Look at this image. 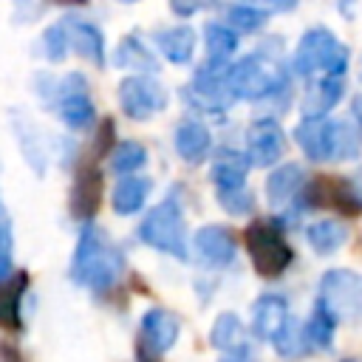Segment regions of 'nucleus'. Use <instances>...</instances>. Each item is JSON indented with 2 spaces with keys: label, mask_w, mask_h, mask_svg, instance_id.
Segmentation results:
<instances>
[{
  "label": "nucleus",
  "mask_w": 362,
  "mask_h": 362,
  "mask_svg": "<svg viewBox=\"0 0 362 362\" xmlns=\"http://www.w3.org/2000/svg\"><path fill=\"white\" fill-rule=\"evenodd\" d=\"M252 6H263V8H274V11H291L297 6V0H243Z\"/></svg>",
  "instance_id": "e433bc0d"
},
{
  "label": "nucleus",
  "mask_w": 362,
  "mask_h": 362,
  "mask_svg": "<svg viewBox=\"0 0 362 362\" xmlns=\"http://www.w3.org/2000/svg\"><path fill=\"white\" fill-rule=\"evenodd\" d=\"M351 116H354V122H356L359 130H362V93L351 99Z\"/></svg>",
  "instance_id": "a19ab883"
},
{
  "label": "nucleus",
  "mask_w": 362,
  "mask_h": 362,
  "mask_svg": "<svg viewBox=\"0 0 362 362\" xmlns=\"http://www.w3.org/2000/svg\"><path fill=\"white\" fill-rule=\"evenodd\" d=\"M150 192H153V181L147 175H139V173L122 175L119 184L113 187V195H110L113 212L116 215H133V212H139L147 204Z\"/></svg>",
  "instance_id": "aec40b11"
},
{
  "label": "nucleus",
  "mask_w": 362,
  "mask_h": 362,
  "mask_svg": "<svg viewBox=\"0 0 362 362\" xmlns=\"http://www.w3.org/2000/svg\"><path fill=\"white\" fill-rule=\"evenodd\" d=\"M17 348L8 345V342H0V362H17Z\"/></svg>",
  "instance_id": "4c0bfd02"
},
{
  "label": "nucleus",
  "mask_w": 362,
  "mask_h": 362,
  "mask_svg": "<svg viewBox=\"0 0 362 362\" xmlns=\"http://www.w3.org/2000/svg\"><path fill=\"white\" fill-rule=\"evenodd\" d=\"M243 243L255 272L266 280L280 277L294 260V249L288 246L283 232L269 221H252L243 232Z\"/></svg>",
  "instance_id": "423d86ee"
},
{
  "label": "nucleus",
  "mask_w": 362,
  "mask_h": 362,
  "mask_svg": "<svg viewBox=\"0 0 362 362\" xmlns=\"http://www.w3.org/2000/svg\"><path fill=\"white\" fill-rule=\"evenodd\" d=\"M238 42H240L238 40V31L229 23L209 20L204 25V45H206L209 59H229L238 51Z\"/></svg>",
  "instance_id": "cd10ccee"
},
{
  "label": "nucleus",
  "mask_w": 362,
  "mask_h": 362,
  "mask_svg": "<svg viewBox=\"0 0 362 362\" xmlns=\"http://www.w3.org/2000/svg\"><path fill=\"white\" fill-rule=\"evenodd\" d=\"M175 153L187 161V164H201L209 153H212V133L204 122H195V119H187L175 127Z\"/></svg>",
  "instance_id": "6ab92c4d"
},
{
  "label": "nucleus",
  "mask_w": 362,
  "mask_h": 362,
  "mask_svg": "<svg viewBox=\"0 0 362 362\" xmlns=\"http://www.w3.org/2000/svg\"><path fill=\"white\" fill-rule=\"evenodd\" d=\"M28 286V274L17 272L11 277H6L0 283V328L6 331H23V314H20V303Z\"/></svg>",
  "instance_id": "412c9836"
},
{
  "label": "nucleus",
  "mask_w": 362,
  "mask_h": 362,
  "mask_svg": "<svg viewBox=\"0 0 362 362\" xmlns=\"http://www.w3.org/2000/svg\"><path fill=\"white\" fill-rule=\"evenodd\" d=\"M320 300L337 314V320L362 322V274L354 269H328L320 277Z\"/></svg>",
  "instance_id": "0eeeda50"
},
{
  "label": "nucleus",
  "mask_w": 362,
  "mask_h": 362,
  "mask_svg": "<svg viewBox=\"0 0 362 362\" xmlns=\"http://www.w3.org/2000/svg\"><path fill=\"white\" fill-rule=\"evenodd\" d=\"M54 107L62 124L71 130H85L93 124V102H90V90L82 74H68L59 79Z\"/></svg>",
  "instance_id": "9b49d317"
},
{
  "label": "nucleus",
  "mask_w": 362,
  "mask_h": 362,
  "mask_svg": "<svg viewBox=\"0 0 362 362\" xmlns=\"http://www.w3.org/2000/svg\"><path fill=\"white\" fill-rule=\"evenodd\" d=\"M42 48H45V57H48L51 62H62V59L68 57L71 45H68V34H65L62 20L45 28V34H42Z\"/></svg>",
  "instance_id": "473e14b6"
},
{
  "label": "nucleus",
  "mask_w": 362,
  "mask_h": 362,
  "mask_svg": "<svg viewBox=\"0 0 362 362\" xmlns=\"http://www.w3.org/2000/svg\"><path fill=\"white\" fill-rule=\"evenodd\" d=\"M342 362H362V359H354V356H351V359H342Z\"/></svg>",
  "instance_id": "a18cd8bd"
},
{
  "label": "nucleus",
  "mask_w": 362,
  "mask_h": 362,
  "mask_svg": "<svg viewBox=\"0 0 362 362\" xmlns=\"http://www.w3.org/2000/svg\"><path fill=\"white\" fill-rule=\"evenodd\" d=\"M303 206H322L356 218L362 212V189L348 178H314L303 187Z\"/></svg>",
  "instance_id": "1a4fd4ad"
},
{
  "label": "nucleus",
  "mask_w": 362,
  "mask_h": 362,
  "mask_svg": "<svg viewBox=\"0 0 362 362\" xmlns=\"http://www.w3.org/2000/svg\"><path fill=\"white\" fill-rule=\"evenodd\" d=\"M305 240L317 255H334L348 240V229H345V223H339L334 218H320V221L308 223Z\"/></svg>",
  "instance_id": "a878e982"
},
{
  "label": "nucleus",
  "mask_w": 362,
  "mask_h": 362,
  "mask_svg": "<svg viewBox=\"0 0 362 362\" xmlns=\"http://www.w3.org/2000/svg\"><path fill=\"white\" fill-rule=\"evenodd\" d=\"M0 252H11V232L6 221H0Z\"/></svg>",
  "instance_id": "ea45409f"
},
{
  "label": "nucleus",
  "mask_w": 362,
  "mask_h": 362,
  "mask_svg": "<svg viewBox=\"0 0 362 362\" xmlns=\"http://www.w3.org/2000/svg\"><path fill=\"white\" fill-rule=\"evenodd\" d=\"M11 277V252H0V283Z\"/></svg>",
  "instance_id": "58836bf2"
},
{
  "label": "nucleus",
  "mask_w": 362,
  "mask_h": 362,
  "mask_svg": "<svg viewBox=\"0 0 362 362\" xmlns=\"http://www.w3.org/2000/svg\"><path fill=\"white\" fill-rule=\"evenodd\" d=\"M181 334V320L167 308H150L141 317L139 325V359L156 362L161 354H167Z\"/></svg>",
  "instance_id": "9d476101"
},
{
  "label": "nucleus",
  "mask_w": 362,
  "mask_h": 362,
  "mask_svg": "<svg viewBox=\"0 0 362 362\" xmlns=\"http://www.w3.org/2000/svg\"><path fill=\"white\" fill-rule=\"evenodd\" d=\"M3 215H6V206H3V201H0V221H3Z\"/></svg>",
  "instance_id": "c03bdc74"
},
{
  "label": "nucleus",
  "mask_w": 362,
  "mask_h": 362,
  "mask_svg": "<svg viewBox=\"0 0 362 362\" xmlns=\"http://www.w3.org/2000/svg\"><path fill=\"white\" fill-rule=\"evenodd\" d=\"M113 65L116 68H133L136 74H141V71H147V74H153V71H158V59L153 57V51L133 34V37H124L119 45H116V51H113Z\"/></svg>",
  "instance_id": "bb28decb"
},
{
  "label": "nucleus",
  "mask_w": 362,
  "mask_h": 362,
  "mask_svg": "<svg viewBox=\"0 0 362 362\" xmlns=\"http://www.w3.org/2000/svg\"><path fill=\"white\" fill-rule=\"evenodd\" d=\"M192 246H195V255L206 263V266H215V269H223L235 260V252H238V240H235V232L223 223H206L195 232L192 238Z\"/></svg>",
  "instance_id": "4468645a"
},
{
  "label": "nucleus",
  "mask_w": 362,
  "mask_h": 362,
  "mask_svg": "<svg viewBox=\"0 0 362 362\" xmlns=\"http://www.w3.org/2000/svg\"><path fill=\"white\" fill-rule=\"evenodd\" d=\"M102 192H105V181H102V173L99 167L93 164H85L76 170L74 181H71V192H68V209L76 221L82 223H90L99 204H102Z\"/></svg>",
  "instance_id": "ddd939ff"
},
{
  "label": "nucleus",
  "mask_w": 362,
  "mask_h": 362,
  "mask_svg": "<svg viewBox=\"0 0 362 362\" xmlns=\"http://www.w3.org/2000/svg\"><path fill=\"white\" fill-rule=\"evenodd\" d=\"M218 362H249V356H246V354H226V356L218 359Z\"/></svg>",
  "instance_id": "79ce46f5"
},
{
  "label": "nucleus",
  "mask_w": 362,
  "mask_h": 362,
  "mask_svg": "<svg viewBox=\"0 0 362 362\" xmlns=\"http://www.w3.org/2000/svg\"><path fill=\"white\" fill-rule=\"evenodd\" d=\"M286 153V133L274 119H257L246 130V156L257 167H272Z\"/></svg>",
  "instance_id": "f8f14e48"
},
{
  "label": "nucleus",
  "mask_w": 362,
  "mask_h": 362,
  "mask_svg": "<svg viewBox=\"0 0 362 362\" xmlns=\"http://www.w3.org/2000/svg\"><path fill=\"white\" fill-rule=\"evenodd\" d=\"M345 93V74H320V79H311L305 99H303V116H328L331 107Z\"/></svg>",
  "instance_id": "f3484780"
},
{
  "label": "nucleus",
  "mask_w": 362,
  "mask_h": 362,
  "mask_svg": "<svg viewBox=\"0 0 362 362\" xmlns=\"http://www.w3.org/2000/svg\"><path fill=\"white\" fill-rule=\"evenodd\" d=\"M288 320V303L283 294H260L255 300V308H252V334L257 339H266L272 342L274 334L283 328V322Z\"/></svg>",
  "instance_id": "dca6fc26"
},
{
  "label": "nucleus",
  "mask_w": 362,
  "mask_h": 362,
  "mask_svg": "<svg viewBox=\"0 0 362 362\" xmlns=\"http://www.w3.org/2000/svg\"><path fill=\"white\" fill-rule=\"evenodd\" d=\"M113 141H116V127H113L110 119H105V122L96 127V133H93V156L110 153V147H116Z\"/></svg>",
  "instance_id": "f704fd0d"
},
{
  "label": "nucleus",
  "mask_w": 362,
  "mask_h": 362,
  "mask_svg": "<svg viewBox=\"0 0 362 362\" xmlns=\"http://www.w3.org/2000/svg\"><path fill=\"white\" fill-rule=\"evenodd\" d=\"M119 105L127 119L144 122L167 107V88L150 74H133L119 82Z\"/></svg>",
  "instance_id": "6e6552de"
},
{
  "label": "nucleus",
  "mask_w": 362,
  "mask_h": 362,
  "mask_svg": "<svg viewBox=\"0 0 362 362\" xmlns=\"http://www.w3.org/2000/svg\"><path fill=\"white\" fill-rule=\"evenodd\" d=\"M348 48L328 28H308L291 57V68L297 76L314 79L317 74H345L348 71Z\"/></svg>",
  "instance_id": "7ed1b4c3"
},
{
  "label": "nucleus",
  "mask_w": 362,
  "mask_h": 362,
  "mask_svg": "<svg viewBox=\"0 0 362 362\" xmlns=\"http://www.w3.org/2000/svg\"><path fill=\"white\" fill-rule=\"evenodd\" d=\"M139 240L175 257L187 260V229H184V209L175 195H167L161 204H156L141 226H139Z\"/></svg>",
  "instance_id": "39448f33"
},
{
  "label": "nucleus",
  "mask_w": 362,
  "mask_h": 362,
  "mask_svg": "<svg viewBox=\"0 0 362 362\" xmlns=\"http://www.w3.org/2000/svg\"><path fill=\"white\" fill-rule=\"evenodd\" d=\"M209 342L226 354H246V328H243L240 317L235 311L218 314L212 322V331H209Z\"/></svg>",
  "instance_id": "b1692460"
},
{
  "label": "nucleus",
  "mask_w": 362,
  "mask_h": 362,
  "mask_svg": "<svg viewBox=\"0 0 362 362\" xmlns=\"http://www.w3.org/2000/svg\"><path fill=\"white\" fill-rule=\"evenodd\" d=\"M122 269H124V255L105 238L99 226L82 223L79 243L71 260V280L90 288L93 294H102L119 280Z\"/></svg>",
  "instance_id": "f257e3e1"
},
{
  "label": "nucleus",
  "mask_w": 362,
  "mask_h": 362,
  "mask_svg": "<svg viewBox=\"0 0 362 362\" xmlns=\"http://www.w3.org/2000/svg\"><path fill=\"white\" fill-rule=\"evenodd\" d=\"M119 3H139V0H119Z\"/></svg>",
  "instance_id": "49530a36"
},
{
  "label": "nucleus",
  "mask_w": 362,
  "mask_h": 362,
  "mask_svg": "<svg viewBox=\"0 0 362 362\" xmlns=\"http://www.w3.org/2000/svg\"><path fill=\"white\" fill-rule=\"evenodd\" d=\"M54 3H59V6H85L88 0H54Z\"/></svg>",
  "instance_id": "37998d69"
},
{
  "label": "nucleus",
  "mask_w": 362,
  "mask_h": 362,
  "mask_svg": "<svg viewBox=\"0 0 362 362\" xmlns=\"http://www.w3.org/2000/svg\"><path fill=\"white\" fill-rule=\"evenodd\" d=\"M218 0H170V8L175 17H192L204 8H212Z\"/></svg>",
  "instance_id": "c9c22d12"
},
{
  "label": "nucleus",
  "mask_w": 362,
  "mask_h": 362,
  "mask_svg": "<svg viewBox=\"0 0 362 362\" xmlns=\"http://www.w3.org/2000/svg\"><path fill=\"white\" fill-rule=\"evenodd\" d=\"M249 156L238 153V150H221L212 161V181L218 189H235V187H246V173H249Z\"/></svg>",
  "instance_id": "4be33fe9"
},
{
  "label": "nucleus",
  "mask_w": 362,
  "mask_h": 362,
  "mask_svg": "<svg viewBox=\"0 0 362 362\" xmlns=\"http://www.w3.org/2000/svg\"><path fill=\"white\" fill-rule=\"evenodd\" d=\"M156 45L161 51V57L173 65H187L195 54V31L189 25H175V28H164L156 34Z\"/></svg>",
  "instance_id": "5701e85b"
},
{
  "label": "nucleus",
  "mask_w": 362,
  "mask_h": 362,
  "mask_svg": "<svg viewBox=\"0 0 362 362\" xmlns=\"http://www.w3.org/2000/svg\"><path fill=\"white\" fill-rule=\"evenodd\" d=\"M218 204L229 212V215H249L255 209V195L246 187H235V189H218Z\"/></svg>",
  "instance_id": "2f4dec72"
},
{
  "label": "nucleus",
  "mask_w": 362,
  "mask_h": 362,
  "mask_svg": "<svg viewBox=\"0 0 362 362\" xmlns=\"http://www.w3.org/2000/svg\"><path fill=\"white\" fill-rule=\"evenodd\" d=\"M147 164V150L139 141H122L110 153V170L116 175H130Z\"/></svg>",
  "instance_id": "7c9ffc66"
},
{
  "label": "nucleus",
  "mask_w": 362,
  "mask_h": 362,
  "mask_svg": "<svg viewBox=\"0 0 362 362\" xmlns=\"http://www.w3.org/2000/svg\"><path fill=\"white\" fill-rule=\"evenodd\" d=\"M226 82H229V90L235 99L260 102V99L277 96L286 88V74L274 59H269L263 54H249L229 65Z\"/></svg>",
  "instance_id": "20e7f679"
},
{
  "label": "nucleus",
  "mask_w": 362,
  "mask_h": 362,
  "mask_svg": "<svg viewBox=\"0 0 362 362\" xmlns=\"http://www.w3.org/2000/svg\"><path fill=\"white\" fill-rule=\"evenodd\" d=\"M303 187H305V170L300 164H294V161L280 164L266 178V201L280 209V206L291 204L294 198H300Z\"/></svg>",
  "instance_id": "a211bd4d"
},
{
  "label": "nucleus",
  "mask_w": 362,
  "mask_h": 362,
  "mask_svg": "<svg viewBox=\"0 0 362 362\" xmlns=\"http://www.w3.org/2000/svg\"><path fill=\"white\" fill-rule=\"evenodd\" d=\"M359 79H362V65H359Z\"/></svg>",
  "instance_id": "de8ad7c7"
},
{
  "label": "nucleus",
  "mask_w": 362,
  "mask_h": 362,
  "mask_svg": "<svg viewBox=\"0 0 362 362\" xmlns=\"http://www.w3.org/2000/svg\"><path fill=\"white\" fill-rule=\"evenodd\" d=\"M17 133H20V144H23V150H25V158L31 161V167H34L37 173H42V161L37 158V153H40V141L34 139L28 122H17Z\"/></svg>",
  "instance_id": "72a5a7b5"
},
{
  "label": "nucleus",
  "mask_w": 362,
  "mask_h": 362,
  "mask_svg": "<svg viewBox=\"0 0 362 362\" xmlns=\"http://www.w3.org/2000/svg\"><path fill=\"white\" fill-rule=\"evenodd\" d=\"M62 25H65L68 45L74 54L90 59L93 65H105V34L99 31V25H93L90 20H85L79 14L62 17Z\"/></svg>",
  "instance_id": "2eb2a0df"
},
{
  "label": "nucleus",
  "mask_w": 362,
  "mask_h": 362,
  "mask_svg": "<svg viewBox=\"0 0 362 362\" xmlns=\"http://www.w3.org/2000/svg\"><path fill=\"white\" fill-rule=\"evenodd\" d=\"M294 141L300 144L308 161H348L359 156L362 130L348 124L345 119L303 116V122L294 127Z\"/></svg>",
  "instance_id": "f03ea898"
},
{
  "label": "nucleus",
  "mask_w": 362,
  "mask_h": 362,
  "mask_svg": "<svg viewBox=\"0 0 362 362\" xmlns=\"http://www.w3.org/2000/svg\"><path fill=\"white\" fill-rule=\"evenodd\" d=\"M303 325H305V339H308L311 348H317V351H328V348L334 345L337 314H334L322 300L314 303V308H311V314H308V320H305Z\"/></svg>",
  "instance_id": "393cba45"
},
{
  "label": "nucleus",
  "mask_w": 362,
  "mask_h": 362,
  "mask_svg": "<svg viewBox=\"0 0 362 362\" xmlns=\"http://www.w3.org/2000/svg\"><path fill=\"white\" fill-rule=\"evenodd\" d=\"M272 345H274V351H277L283 359H297V356L305 351V345H308V339H305V325H303L297 317L288 314V320L283 322V328L274 334Z\"/></svg>",
  "instance_id": "c85d7f7f"
},
{
  "label": "nucleus",
  "mask_w": 362,
  "mask_h": 362,
  "mask_svg": "<svg viewBox=\"0 0 362 362\" xmlns=\"http://www.w3.org/2000/svg\"><path fill=\"white\" fill-rule=\"evenodd\" d=\"M226 23L235 31L255 34L269 23V8L252 6V3H232V6H226Z\"/></svg>",
  "instance_id": "c756f323"
}]
</instances>
